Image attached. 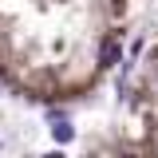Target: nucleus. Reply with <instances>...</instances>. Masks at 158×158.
Masks as SVG:
<instances>
[{
	"instance_id": "1",
	"label": "nucleus",
	"mask_w": 158,
	"mask_h": 158,
	"mask_svg": "<svg viewBox=\"0 0 158 158\" xmlns=\"http://www.w3.org/2000/svg\"><path fill=\"white\" fill-rule=\"evenodd\" d=\"M150 0H0V83L36 107L107 87Z\"/></svg>"
},
{
	"instance_id": "2",
	"label": "nucleus",
	"mask_w": 158,
	"mask_h": 158,
	"mask_svg": "<svg viewBox=\"0 0 158 158\" xmlns=\"http://www.w3.org/2000/svg\"><path fill=\"white\" fill-rule=\"evenodd\" d=\"M118 146L158 154V40L138 56L118 103Z\"/></svg>"
}]
</instances>
